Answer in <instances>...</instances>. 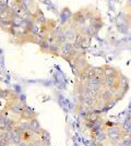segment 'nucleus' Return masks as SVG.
I'll return each mask as SVG.
<instances>
[{"label":"nucleus","instance_id":"nucleus-6","mask_svg":"<svg viewBox=\"0 0 131 146\" xmlns=\"http://www.w3.org/2000/svg\"><path fill=\"white\" fill-rule=\"evenodd\" d=\"M117 82L119 85V91L122 94H126L127 91L129 90V81L127 79V76H125L124 74H120L119 78L117 79Z\"/></svg>","mask_w":131,"mask_h":146},{"label":"nucleus","instance_id":"nucleus-22","mask_svg":"<svg viewBox=\"0 0 131 146\" xmlns=\"http://www.w3.org/2000/svg\"><path fill=\"white\" fill-rule=\"evenodd\" d=\"M129 24H131V17L129 18Z\"/></svg>","mask_w":131,"mask_h":146},{"label":"nucleus","instance_id":"nucleus-16","mask_svg":"<svg viewBox=\"0 0 131 146\" xmlns=\"http://www.w3.org/2000/svg\"><path fill=\"white\" fill-rule=\"evenodd\" d=\"M39 48H41V50L43 51V52H46V54H48L49 52V48H50V44L45 39L43 43L39 45Z\"/></svg>","mask_w":131,"mask_h":146},{"label":"nucleus","instance_id":"nucleus-12","mask_svg":"<svg viewBox=\"0 0 131 146\" xmlns=\"http://www.w3.org/2000/svg\"><path fill=\"white\" fill-rule=\"evenodd\" d=\"M100 117L97 112H88L86 116L84 117V120L90 122H96L97 120H100Z\"/></svg>","mask_w":131,"mask_h":146},{"label":"nucleus","instance_id":"nucleus-20","mask_svg":"<svg viewBox=\"0 0 131 146\" xmlns=\"http://www.w3.org/2000/svg\"><path fill=\"white\" fill-rule=\"evenodd\" d=\"M17 146H29V143H27V142H24V141H21Z\"/></svg>","mask_w":131,"mask_h":146},{"label":"nucleus","instance_id":"nucleus-8","mask_svg":"<svg viewBox=\"0 0 131 146\" xmlns=\"http://www.w3.org/2000/svg\"><path fill=\"white\" fill-rule=\"evenodd\" d=\"M65 29V27H63ZM65 34H66V38H67V42L68 43H73L78 34V31L72 29L71 26H68L66 30H65Z\"/></svg>","mask_w":131,"mask_h":146},{"label":"nucleus","instance_id":"nucleus-4","mask_svg":"<svg viewBox=\"0 0 131 146\" xmlns=\"http://www.w3.org/2000/svg\"><path fill=\"white\" fill-rule=\"evenodd\" d=\"M33 20H34V22L37 25H39V26H43V25H45L46 22H47V18L44 15V13L42 12V10H39L38 8L35 9V11L33 12Z\"/></svg>","mask_w":131,"mask_h":146},{"label":"nucleus","instance_id":"nucleus-13","mask_svg":"<svg viewBox=\"0 0 131 146\" xmlns=\"http://www.w3.org/2000/svg\"><path fill=\"white\" fill-rule=\"evenodd\" d=\"M21 136H22V141L29 143V142H31L33 140V132H32L31 130H26L24 132H22Z\"/></svg>","mask_w":131,"mask_h":146},{"label":"nucleus","instance_id":"nucleus-7","mask_svg":"<svg viewBox=\"0 0 131 146\" xmlns=\"http://www.w3.org/2000/svg\"><path fill=\"white\" fill-rule=\"evenodd\" d=\"M103 25H104V22H103V20H102L100 14L94 15L93 18L90 20V26L94 27L97 32H100V30L103 27Z\"/></svg>","mask_w":131,"mask_h":146},{"label":"nucleus","instance_id":"nucleus-2","mask_svg":"<svg viewBox=\"0 0 131 146\" xmlns=\"http://www.w3.org/2000/svg\"><path fill=\"white\" fill-rule=\"evenodd\" d=\"M26 106V104L25 102H22V100H11V102H7V110L10 112V113H12L13 116H17L18 117V119L20 118V116L22 115V112H23V109H24V107Z\"/></svg>","mask_w":131,"mask_h":146},{"label":"nucleus","instance_id":"nucleus-3","mask_svg":"<svg viewBox=\"0 0 131 146\" xmlns=\"http://www.w3.org/2000/svg\"><path fill=\"white\" fill-rule=\"evenodd\" d=\"M37 112H35L33 108H31L30 106H25L24 109H23V112H22V115L20 116L19 119H23V120H27V121H30L32 119H34V118H37ZM18 119V120H19Z\"/></svg>","mask_w":131,"mask_h":146},{"label":"nucleus","instance_id":"nucleus-18","mask_svg":"<svg viewBox=\"0 0 131 146\" xmlns=\"http://www.w3.org/2000/svg\"><path fill=\"white\" fill-rule=\"evenodd\" d=\"M11 143H9V142H7L5 140H0V146H10Z\"/></svg>","mask_w":131,"mask_h":146},{"label":"nucleus","instance_id":"nucleus-11","mask_svg":"<svg viewBox=\"0 0 131 146\" xmlns=\"http://www.w3.org/2000/svg\"><path fill=\"white\" fill-rule=\"evenodd\" d=\"M116 83H117V79H114V78H104V80H103V87L109 90Z\"/></svg>","mask_w":131,"mask_h":146},{"label":"nucleus","instance_id":"nucleus-17","mask_svg":"<svg viewBox=\"0 0 131 146\" xmlns=\"http://www.w3.org/2000/svg\"><path fill=\"white\" fill-rule=\"evenodd\" d=\"M107 140V135L106 133H105V131H102V132H97V137H96V141L98 142V143H103L104 141H106Z\"/></svg>","mask_w":131,"mask_h":146},{"label":"nucleus","instance_id":"nucleus-23","mask_svg":"<svg viewBox=\"0 0 131 146\" xmlns=\"http://www.w3.org/2000/svg\"><path fill=\"white\" fill-rule=\"evenodd\" d=\"M10 146H17V145H13V144H10Z\"/></svg>","mask_w":131,"mask_h":146},{"label":"nucleus","instance_id":"nucleus-15","mask_svg":"<svg viewBox=\"0 0 131 146\" xmlns=\"http://www.w3.org/2000/svg\"><path fill=\"white\" fill-rule=\"evenodd\" d=\"M120 127H121L124 132H126V133H131V119L126 120Z\"/></svg>","mask_w":131,"mask_h":146},{"label":"nucleus","instance_id":"nucleus-5","mask_svg":"<svg viewBox=\"0 0 131 146\" xmlns=\"http://www.w3.org/2000/svg\"><path fill=\"white\" fill-rule=\"evenodd\" d=\"M104 69V76L105 78H114V79H118L119 75L121 74L118 69L110 66H103Z\"/></svg>","mask_w":131,"mask_h":146},{"label":"nucleus","instance_id":"nucleus-14","mask_svg":"<svg viewBox=\"0 0 131 146\" xmlns=\"http://www.w3.org/2000/svg\"><path fill=\"white\" fill-rule=\"evenodd\" d=\"M22 141V136L20 133L17 132H12V137H11V144L13 145H18L20 142Z\"/></svg>","mask_w":131,"mask_h":146},{"label":"nucleus","instance_id":"nucleus-10","mask_svg":"<svg viewBox=\"0 0 131 146\" xmlns=\"http://www.w3.org/2000/svg\"><path fill=\"white\" fill-rule=\"evenodd\" d=\"M60 51H61V46L55 42L54 44L50 45L49 52H48V54L53 55L54 57H58V56H60Z\"/></svg>","mask_w":131,"mask_h":146},{"label":"nucleus","instance_id":"nucleus-19","mask_svg":"<svg viewBox=\"0 0 131 146\" xmlns=\"http://www.w3.org/2000/svg\"><path fill=\"white\" fill-rule=\"evenodd\" d=\"M9 0H0V6H8Z\"/></svg>","mask_w":131,"mask_h":146},{"label":"nucleus","instance_id":"nucleus-21","mask_svg":"<svg viewBox=\"0 0 131 146\" xmlns=\"http://www.w3.org/2000/svg\"><path fill=\"white\" fill-rule=\"evenodd\" d=\"M114 146H124V145H122V143H121V142H118V143H116Z\"/></svg>","mask_w":131,"mask_h":146},{"label":"nucleus","instance_id":"nucleus-9","mask_svg":"<svg viewBox=\"0 0 131 146\" xmlns=\"http://www.w3.org/2000/svg\"><path fill=\"white\" fill-rule=\"evenodd\" d=\"M100 99H102V100L105 102V103H108V102H110V100H114V94H112L108 88H103V90L100 91Z\"/></svg>","mask_w":131,"mask_h":146},{"label":"nucleus","instance_id":"nucleus-1","mask_svg":"<svg viewBox=\"0 0 131 146\" xmlns=\"http://www.w3.org/2000/svg\"><path fill=\"white\" fill-rule=\"evenodd\" d=\"M105 133L107 135V140H109V142L112 145H115L116 143H118L121 141V136L124 134V131L120 125L114 124V123H107V127L104 129Z\"/></svg>","mask_w":131,"mask_h":146}]
</instances>
